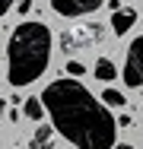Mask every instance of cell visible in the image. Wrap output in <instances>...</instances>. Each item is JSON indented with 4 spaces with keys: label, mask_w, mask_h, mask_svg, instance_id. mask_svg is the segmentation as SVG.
Here are the masks:
<instances>
[{
    "label": "cell",
    "mask_w": 143,
    "mask_h": 149,
    "mask_svg": "<svg viewBox=\"0 0 143 149\" xmlns=\"http://www.w3.org/2000/svg\"><path fill=\"white\" fill-rule=\"evenodd\" d=\"M45 111L51 114V127L64 133L76 149H111L118 136L114 114L86 89L80 79L60 76L41 92Z\"/></svg>",
    "instance_id": "6da1fadb"
},
{
    "label": "cell",
    "mask_w": 143,
    "mask_h": 149,
    "mask_svg": "<svg viewBox=\"0 0 143 149\" xmlns=\"http://www.w3.org/2000/svg\"><path fill=\"white\" fill-rule=\"evenodd\" d=\"M6 60H10V86H29L35 83L51 60V29L45 22H19L10 41H6Z\"/></svg>",
    "instance_id": "7a4b0ae2"
},
{
    "label": "cell",
    "mask_w": 143,
    "mask_h": 149,
    "mask_svg": "<svg viewBox=\"0 0 143 149\" xmlns=\"http://www.w3.org/2000/svg\"><path fill=\"white\" fill-rule=\"evenodd\" d=\"M124 83L140 89L143 86V35L130 41L127 48V63H124Z\"/></svg>",
    "instance_id": "3957f363"
},
{
    "label": "cell",
    "mask_w": 143,
    "mask_h": 149,
    "mask_svg": "<svg viewBox=\"0 0 143 149\" xmlns=\"http://www.w3.org/2000/svg\"><path fill=\"white\" fill-rule=\"evenodd\" d=\"M99 6H102V0H51V10L60 19H76V16H86Z\"/></svg>",
    "instance_id": "277c9868"
},
{
    "label": "cell",
    "mask_w": 143,
    "mask_h": 149,
    "mask_svg": "<svg viewBox=\"0 0 143 149\" xmlns=\"http://www.w3.org/2000/svg\"><path fill=\"white\" fill-rule=\"evenodd\" d=\"M29 149H54V127L38 124V130H35L32 140H29Z\"/></svg>",
    "instance_id": "5b68a950"
},
{
    "label": "cell",
    "mask_w": 143,
    "mask_h": 149,
    "mask_svg": "<svg viewBox=\"0 0 143 149\" xmlns=\"http://www.w3.org/2000/svg\"><path fill=\"white\" fill-rule=\"evenodd\" d=\"M137 22V13L134 10H118V13H111V29L114 35H127V29Z\"/></svg>",
    "instance_id": "8992f818"
},
{
    "label": "cell",
    "mask_w": 143,
    "mask_h": 149,
    "mask_svg": "<svg viewBox=\"0 0 143 149\" xmlns=\"http://www.w3.org/2000/svg\"><path fill=\"white\" fill-rule=\"evenodd\" d=\"M22 108H26L22 114H26L29 120H41V114H45V102H41V98H35V95H29L26 102H22Z\"/></svg>",
    "instance_id": "52a82bcc"
},
{
    "label": "cell",
    "mask_w": 143,
    "mask_h": 149,
    "mask_svg": "<svg viewBox=\"0 0 143 149\" xmlns=\"http://www.w3.org/2000/svg\"><path fill=\"white\" fill-rule=\"evenodd\" d=\"M114 76H118L114 63H111L108 57H99V63H95V79H102V83H111Z\"/></svg>",
    "instance_id": "ba28073f"
},
{
    "label": "cell",
    "mask_w": 143,
    "mask_h": 149,
    "mask_svg": "<svg viewBox=\"0 0 143 149\" xmlns=\"http://www.w3.org/2000/svg\"><path fill=\"white\" fill-rule=\"evenodd\" d=\"M102 102H105L108 108H121V105H124V95H121L118 89H105L102 92Z\"/></svg>",
    "instance_id": "9c48e42d"
},
{
    "label": "cell",
    "mask_w": 143,
    "mask_h": 149,
    "mask_svg": "<svg viewBox=\"0 0 143 149\" xmlns=\"http://www.w3.org/2000/svg\"><path fill=\"white\" fill-rule=\"evenodd\" d=\"M67 73L76 79V76H83V73H86V67L80 63V60H67Z\"/></svg>",
    "instance_id": "30bf717a"
},
{
    "label": "cell",
    "mask_w": 143,
    "mask_h": 149,
    "mask_svg": "<svg viewBox=\"0 0 143 149\" xmlns=\"http://www.w3.org/2000/svg\"><path fill=\"white\" fill-rule=\"evenodd\" d=\"M29 10H32V0H16V13H22V16H26Z\"/></svg>",
    "instance_id": "8fae6325"
},
{
    "label": "cell",
    "mask_w": 143,
    "mask_h": 149,
    "mask_svg": "<svg viewBox=\"0 0 143 149\" xmlns=\"http://www.w3.org/2000/svg\"><path fill=\"white\" fill-rule=\"evenodd\" d=\"M10 10H13V0H0V16H6Z\"/></svg>",
    "instance_id": "7c38bea8"
},
{
    "label": "cell",
    "mask_w": 143,
    "mask_h": 149,
    "mask_svg": "<svg viewBox=\"0 0 143 149\" xmlns=\"http://www.w3.org/2000/svg\"><path fill=\"white\" fill-rule=\"evenodd\" d=\"M3 111H6V102L0 98V120H3Z\"/></svg>",
    "instance_id": "4fadbf2b"
},
{
    "label": "cell",
    "mask_w": 143,
    "mask_h": 149,
    "mask_svg": "<svg viewBox=\"0 0 143 149\" xmlns=\"http://www.w3.org/2000/svg\"><path fill=\"white\" fill-rule=\"evenodd\" d=\"M114 149H134V146H127V143H121V146H114Z\"/></svg>",
    "instance_id": "5bb4252c"
}]
</instances>
